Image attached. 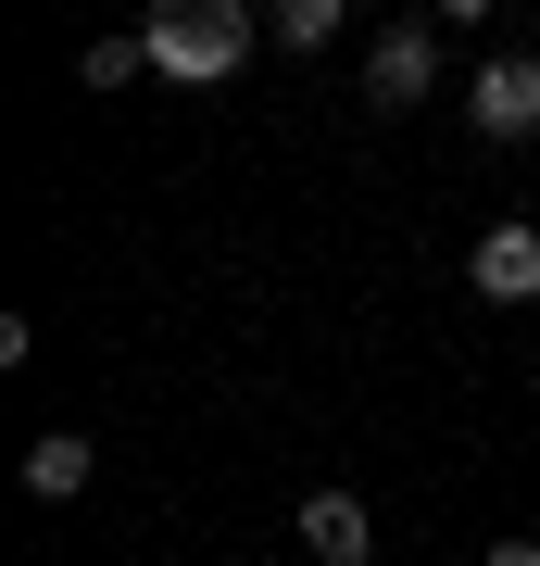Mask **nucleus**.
I'll use <instances>...</instances> for the list:
<instances>
[{"mask_svg": "<svg viewBox=\"0 0 540 566\" xmlns=\"http://www.w3.org/2000/svg\"><path fill=\"white\" fill-rule=\"evenodd\" d=\"M139 51H151L163 88H226L264 51V13H252V0H151V13H139Z\"/></svg>", "mask_w": 540, "mask_h": 566, "instance_id": "f257e3e1", "label": "nucleus"}, {"mask_svg": "<svg viewBox=\"0 0 540 566\" xmlns=\"http://www.w3.org/2000/svg\"><path fill=\"white\" fill-rule=\"evenodd\" d=\"M465 126L478 139H540V51H490L465 76Z\"/></svg>", "mask_w": 540, "mask_h": 566, "instance_id": "f03ea898", "label": "nucleus"}, {"mask_svg": "<svg viewBox=\"0 0 540 566\" xmlns=\"http://www.w3.org/2000/svg\"><path fill=\"white\" fill-rule=\"evenodd\" d=\"M441 88V25H378V63H364V102L378 114H415Z\"/></svg>", "mask_w": 540, "mask_h": 566, "instance_id": "7ed1b4c3", "label": "nucleus"}, {"mask_svg": "<svg viewBox=\"0 0 540 566\" xmlns=\"http://www.w3.org/2000/svg\"><path fill=\"white\" fill-rule=\"evenodd\" d=\"M301 554L315 566H378V504L364 491H301Z\"/></svg>", "mask_w": 540, "mask_h": 566, "instance_id": "20e7f679", "label": "nucleus"}, {"mask_svg": "<svg viewBox=\"0 0 540 566\" xmlns=\"http://www.w3.org/2000/svg\"><path fill=\"white\" fill-rule=\"evenodd\" d=\"M465 290H478V303H540V227H478Z\"/></svg>", "mask_w": 540, "mask_h": 566, "instance_id": "39448f33", "label": "nucleus"}, {"mask_svg": "<svg viewBox=\"0 0 540 566\" xmlns=\"http://www.w3.org/2000/svg\"><path fill=\"white\" fill-rule=\"evenodd\" d=\"M25 491H39V504H76V491H88V441H76V428L25 441Z\"/></svg>", "mask_w": 540, "mask_h": 566, "instance_id": "423d86ee", "label": "nucleus"}, {"mask_svg": "<svg viewBox=\"0 0 540 566\" xmlns=\"http://www.w3.org/2000/svg\"><path fill=\"white\" fill-rule=\"evenodd\" d=\"M352 25V0H277V51H327Z\"/></svg>", "mask_w": 540, "mask_h": 566, "instance_id": "0eeeda50", "label": "nucleus"}, {"mask_svg": "<svg viewBox=\"0 0 540 566\" xmlns=\"http://www.w3.org/2000/svg\"><path fill=\"white\" fill-rule=\"evenodd\" d=\"M139 76H151L139 39H88V88H139Z\"/></svg>", "mask_w": 540, "mask_h": 566, "instance_id": "6e6552de", "label": "nucleus"}, {"mask_svg": "<svg viewBox=\"0 0 540 566\" xmlns=\"http://www.w3.org/2000/svg\"><path fill=\"white\" fill-rule=\"evenodd\" d=\"M427 13H441V25H490L502 0H427Z\"/></svg>", "mask_w": 540, "mask_h": 566, "instance_id": "1a4fd4ad", "label": "nucleus"}, {"mask_svg": "<svg viewBox=\"0 0 540 566\" xmlns=\"http://www.w3.org/2000/svg\"><path fill=\"white\" fill-rule=\"evenodd\" d=\"M490 566H540V542H490Z\"/></svg>", "mask_w": 540, "mask_h": 566, "instance_id": "9d476101", "label": "nucleus"}]
</instances>
